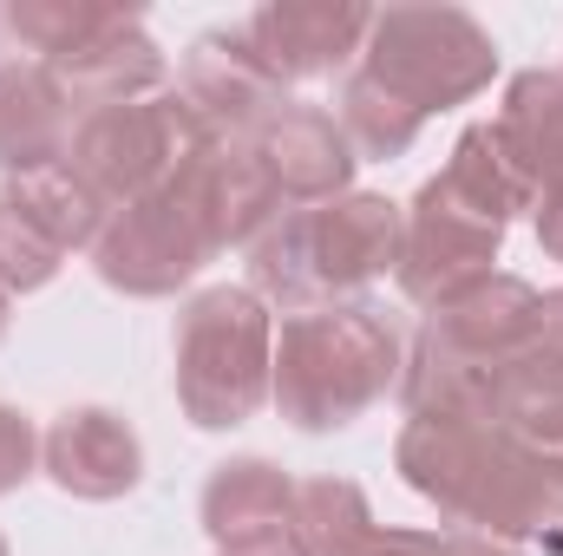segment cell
Here are the masks:
<instances>
[{
  "label": "cell",
  "mask_w": 563,
  "mask_h": 556,
  "mask_svg": "<svg viewBox=\"0 0 563 556\" xmlns=\"http://www.w3.org/2000/svg\"><path fill=\"white\" fill-rule=\"evenodd\" d=\"M394 465L459 531H485V537H505V544H525V537L558 544L563 537V471H551L505 425L407 419L400 445H394Z\"/></svg>",
  "instance_id": "cell-1"
},
{
  "label": "cell",
  "mask_w": 563,
  "mask_h": 556,
  "mask_svg": "<svg viewBox=\"0 0 563 556\" xmlns=\"http://www.w3.org/2000/svg\"><path fill=\"white\" fill-rule=\"evenodd\" d=\"M407 210L367 190H347L334 203L282 216L263 243H250V294L282 314L334 308L341 294H361L387 269H400Z\"/></svg>",
  "instance_id": "cell-2"
},
{
  "label": "cell",
  "mask_w": 563,
  "mask_h": 556,
  "mask_svg": "<svg viewBox=\"0 0 563 556\" xmlns=\"http://www.w3.org/2000/svg\"><path fill=\"white\" fill-rule=\"evenodd\" d=\"M400 387V334L367 301L288 314L269 360V400L295 432H341Z\"/></svg>",
  "instance_id": "cell-3"
},
{
  "label": "cell",
  "mask_w": 563,
  "mask_h": 556,
  "mask_svg": "<svg viewBox=\"0 0 563 556\" xmlns=\"http://www.w3.org/2000/svg\"><path fill=\"white\" fill-rule=\"evenodd\" d=\"M7 26L66 86L73 105H125L164 92V53L139 13L99 0H13Z\"/></svg>",
  "instance_id": "cell-4"
},
{
  "label": "cell",
  "mask_w": 563,
  "mask_h": 556,
  "mask_svg": "<svg viewBox=\"0 0 563 556\" xmlns=\"http://www.w3.org/2000/svg\"><path fill=\"white\" fill-rule=\"evenodd\" d=\"M276 327L250 288H203L177 314V407L197 432H230L269 400Z\"/></svg>",
  "instance_id": "cell-5"
},
{
  "label": "cell",
  "mask_w": 563,
  "mask_h": 556,
  "mask_svg": "<svg viewBox=\"0 0 563 556\" xmlns=\"http://www.w3.org/2000/svg\"><path fill=\"white\" fill-rule=\"evenodd\" d=\"M361 73L413 119H432L498 79V46L465 7H387L367 26Z\"/></svg>",
  "instance_id": "cell-6"
},
{
  "label": "cell",
  "mask_w": 563,
  "mask_h": 556,
  "mask_svg": "<svg viewBox=\"0 0 563 556\" xmlns=\"http://www.w3.org/2000/svg\"><path fill=\"white\" fill-rule=\"evenodd\" d=\"M203 138L210 132L184 105V92H151V99H125V105H92L73 125L66 170L79 184H92L106 197V210H125V203H139L151 190H164Z\"/></svg>",
  "instance_id": "cell-7"
},
{
  "label": "cell",
  "mask_w": 563,
  "mask_h": 556,
  "mask_svg": "<svg viewBox=\"0 0 563 556\" xmlns=\"http://www.w3.org/2000/svg\"><path fill=\"white\" fill-rule=\"evenodd\" d=\"M505 216H492L478 197H465L445 170L426 177L420 197L407 203V243H400V294L420 301L426 314L439 301H452L459 288L492 276L498 249H505Z\"/></svg>",
  "instance_id": "cell-8"
},
{
  "label": "cell",
  "mask_w": 563,
  "mask_h": 556,
  "mask_svg": "<svg viewBox=\"0 0 563 556\" xmlns=\"http://www.w3.org/2000/svg\"><path fill=\"white\" fill-rule=\"evenodd\" d=\"M210 256H217L210 236L197 230V216H190L170 190H151L139 203L112 210L106 230H99V243H92L99 281L119 288V294H139V301L177 294Z\"/></svg>",
  "instance_id": "cell-9"
},
{
  "label": "cell",
  "mask_w": 563,
  "mask_h": 556,
  "mask_svg": "<svg viewBox=\"0 0 563 556\" xmlns=\"http://www.w3.org/2000/svg\"><path fill=\"white\" fill-rule=\"evenodd\" d=\"M164 190L197 216V230L210 236V249H250V243H263L282 223V197H276V184H269V170L256 164L250 138H217L210 132L184 157V170Z\"/></svg>",
  "instance_id": "cell-10"
},
{
  "label": "cell",
  "mask_w": 563,
  "mask_h": 556,
  "mask_svg": "<svg viewBox=\"0 0 563 556\" xmlns=\"http://www.w3.org/2000/svg\"><path fill=\"white\" fill-rule=\"evenodd\" d=\"M538 314H544V294H538L531 281L492 269L485 281H472V288H459L452 301H439V308L426 314L420 334L432 347H445L452 360H465L472 374H485V380L498 387V400H505V374H511L518 354L531 347Z\"/></svg>",
  "instance_id": "cell-11"
},
{
  "label": "cell",
  "mask_w": 563,
  "mask_h": 556,
  "mask_svg": "<svg viewBox=\"0 0 563 556\" xmlns=\"http://www.w3.org/2000/svg\"><path fill=\"white\" fill-rule=\"evenodd\" d=\"M367 26H374V7L361 0H269L243 20V40L256 46L276 86H295L347 66L367 46Z\"/></svg>",
  "instance_id": "cell-12"
},
{
  "label": "cell",
  "mask_w": 563,
  "mask_h": 556,
  "mask_svg": "<svg viewBox=\"0 0 563 556\" xmlns=\"http://www.w3.org/2000/svg\"><path fill=\"white\" fill-rule=\"evenodd\" d=\"M184 105L217 138H256L263 119H276L288 105V86L269 79V66L243 40V26H217L184 53Z\"/></svg>",
  "instance_id": "cell-13"
},
{
  "label": "cell",
  "mask_w": 563,
  "mask_h": 556,
  "mask_svg": "<svg viewBox=\"0 0 563 556\" xmlns=\"http://www.w3.org/2000/svg\"><path fill=\"white\" fill-rule=\"evenodd\" d=\"M256 151V164L269 170V184H276L282 203H334V197H347V184H354V144L341 132V119L334 112H321V105H282L276 119H263V132L250 138Z\"/></svg>",
  "instance_id": "cell-14"
},
{
  "label": "cell",
  "mask_w": 563,
  "mask_h": 556,
  "mask_svg": "<svg viewBox=\"0 0 563 556\" xmlns=\"http://www.w3.org/2000/svg\"><path fill=\"white\" fill-rule=\"evenodd\" d=\"M40 465H46V478H53L66 498L112 504V498L139 491L144 445L119 413H106V407H73V413H59L53 425H46Z\"/></svg>",
  "instance_id": "cell-15"
},
{
  "label": "cell",
  "mask_w": 563,
  "mask_h": 556,
  "mask_svg": "<svg viewBox=\"0 0 563 556\" xmlns=\"http://www.w3.org/2000/svg\"><path fill=\"white\" fill-rule=\"evenodd\" d=\"M73 125H79V112L46 66H26V59L0 66V170L13 184L66 164Z\"/></svg>",
  "instance_id": "cell-16"
},
{
  "label": "cell",
  "mask_w": 563,
  "mask_h": 556,
  "mask_svg": "<svg viewBox=\"0 0 563 556\" xmlns=\"http://www.w3.org/2000/svg\"><path fill=\"white\" fill-rule=\"evenodd\" d=\"M538 203H563V73H518L492 119Z\"/></svg>",
  "instance_id": "cell-17"
},
{
  "label": "cell",
  "mask_w": 563,
  "mask_h": 556,
  "mask_svg": "<svg viewBox=\"0 0 563 556\" xmlns=\"http://www.w3.org/2000/svg\"><path fill=\"white\" fill-rule=\"evenodd\" d=\"M203 531L217 551L269 537V531H295V485L269 458H230L210 471L203 485Z\"/></svg>",
  "instance_id": "cell-18"
},
{
  "label": "cell",
  "mask_w": 563,
  "mask_h": 556,
  "mask_svg": "<svg viewBox=\"0 0 563 556\" xmlns=\"http://www.w3.org/2000/svg\"><path fill=\"white\" fill-rule=\"evenodd\" d=\"M374 511L367 491L347 478H308L295 485V537L308 556H361L374 544Z\"/></svg>",
  "instance_id": "cell-19"
},
{
  "label": "cell",
  "mask_w": 563,
  "mask_h": 556,
  "mask_svg": "<svg viewBox=\"0 0 563 556\" xmlns=\"http://www.w3.org/2000/svg\"><path fill=\"white\" fill-rule=\"evenodd\" d=\"M7 197H13V203H20V210L59 243V249H66V256H73V249H92L99 230H106V216H112L106 197H99L92 184H79L66 164H53V170H40V177H20Z\"/></svg>",
  "instance_id": "cell-20"
},
{
  "label": "cell",
  "mask_w": 563,
  "mask_h": 556,
  "mask_svg": "<svg viewBox=\"0 0 563 556\" xmlns=\"http://www.w3.org/2000/svg\"><path fill=\"white\" fill-rule=\"evenodd\" d=\"M445 177L465 190V197H478L492 216H518V210H538V197H531V184L518 177V164H511V151L498 138V125H472V132H459L452 144V157H445Z\"/></svg>",
  "instance_id": "cell-21"
},
{
  "label": "cell",
  "mask_w": 563,
  "mask_h": 556,
  "mask_svg": "<svg viewBox=\"0 0 563 556\" xmlns=\"http://www.w3.org/2000/svg\"><path fill=\"white\" fill-rule=\"evenodd\" d=\"M426 119H413L400 99H387L367 73H347L341 79V132L354 151H367V157H400V151H413Z\"/></svg>",
  "instance_id": "cell-22"
},
{
  "label": "cell",
  "mask_w": 563,
  "mask_h": 556,
  "mask_svg": "<svg viewBox=\"0 0 563 556\" xmlns=\"http://www.w3.org/2000/svg\"><path fill=\"white\" fill-rule=\"evenodd\" d=\"M59 263H66V249H59L13 197H0V294H33V288H46V281L59 276Z\"/></svg>",
  "instance_id": "cell-23"
},
{
  "label": "cell",
  "mask_w": 563,
  "mask_h": 556,
  "mask_svg": "<svg viewBox=\"0 0 563 556\" xmlns=\"http://www.w3.org/2000/svg\"><path fill=\"white\" fill-rule=\"evenodd\" d=\"M518 400H563V288L544 294L538 334H531V347L518 354V367L505 374V400H498V413L518 407Z\"/></svg>",
  "instance_id": "cell-24"
},
{
  "label": "cell",
  "mask_w": 563,
  "mask_h": 556,
  "mask_svg": "<svg viewBox=\"0 0 563 556\" xmlns=\"http://www.w3.org/2000/svg\"><path fill=\"white\" fill-rule=\"evenodd\" d=\"M492 425H505V432L525 438L551 471H563V400H518V407H505Z\"/></svg>",
  "instance_id": "cell-25"
},
{
  "label": "cell",
  "mask_w": 563,
  "mask_h": 556,
  "mask_svg": "<svg viewBox=\"0 0 563 556\" xmlns=\"http://www.w3.org/2000/svg\"><path fill=\"white\" fill-rule=\"evenodd\" d=\"M33 465H40V432H33V419L13 413V407H0V498L20 491V485L33 478Z\"/></svg>",
  "instance_id": "cell-26"
},
{
  "label": "cell",
  "mask_w": 563,
  "mask_h": 556,
  "mask_svg": "<svg viewBox=\"0 0 563 556\" xmlns=\"http://www.w3.org/2000/svg\"><path fill=\"white\" fill-rule=\"evenodd\" d=\"M432 556H525V544H505V537H485V531H432Z\"/></svg>",
  "instance_id": "cell-27"
},
{
  "label": "cell",
  "mask_w": 563,
  "mask_h": 556,
  "mask_svg": "<svg viewBox=\"0 0 563 556\" xmlns=\"http://www.w3.org/2000/svg\"><path fill=\"white\" fill-rule=\"evenodd\" d=\"M361 556H432V531H374Z\"/></svg>",
  "instance_id": "cell-28"
},
{
  "label": "cell",
  "mask_w": 563,
  "mask_h": 556,
  "mask_svg": "<svg viewBox=\"0 0 563 556\" xmlns=\"http://www.w3.org/2000/svg\"><path fill=\"white\" fill-rule=\"evenodd\" d=\"M217 556H308V551H301V537H295V531H269V537L230 544V551H217Z\"/></svg>",
  "instance_id": "cell-29"
},
{
  "label": "cell",
  "mask_w": 563,
  "mask_h": 556,
  "mask_svg": "<svg viewBox=\"0 0 563 556\" xmlns=\"http://www.w3.org/2000/svg\"><path fill=\"white\" fill-rule=\"evenodd\" d=\"M538 243L551 263H563V203H538Z\"/></svg>",
  "instance_id": "cell-30"
},
{
  "label": "cell",
  "mask_w": 563,
  "mask_h": 556,
  "mask_svg": "<svg viewBox=\"0 0 563 556\" xmlns=\"http://www.w3.org/2000/svg\"><path fill=\"white\" fill-rule=\"evenodd\" d=\"M0 334H7V294H0Z\"/></svg>",
  "instance_id": "cell-31"
},
{
  "label": "cell",
  "mask_w": 563,
  "mask_h": 556,
  "mask_svg": "<svg viewBox=\"0 0 563 556\" xmlns=\"http://www.w3.org/2000/svg\"><path fill=\"white\" fill-rule=\"evenodd\" d=\"M0 556H7V537H0Z\"/></svg>",
  "instance_id": "cell-32"
}]
</instances>
